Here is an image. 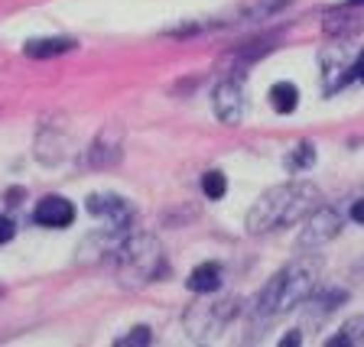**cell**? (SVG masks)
<instances>
[{
	"label": "cell",
	"mask_w": 364,
	"mask_h": 347,
	"mask_svg": "<svg viewBox=\"0 0 364 347\" xmlns=\"http://www.w3.org/2000/svg\"><path fill=\"white\" fill-rule=\"evenodd\" d=\"M316 280H318V263H312V260H296V263H289L287 270H280L264 289H260L257 302L250 309L247 331L254 334L257 328L273 325L280 315L293 312L296 305H303L306 299L316 292Z\"/></svg>",
	"instance_id": "cell-1"
},
{
	"label": "cell",
	"mask_w": 364,
	"mask_h": 347,
	"mask_svg": "<svg viewBox=\"0 0 364 347\" xmlns=\"http://www.w3.org/2000/svg\"><path fill=\"white\" fill-rule=\"evenodd\" d=\"M322 204V192L309 182H289L267 189L247 211V231L250 234H270L277 227L299 224L309 211Z\"/></svg>",
	"instance_id": "cell-2"
},
{
	"label": "cell",
	"mask_w": 364,
	"mask_h": 347,
	"mask_svg": "<svg viewBox=\"0 0 364 347\" xmlns=\"http://www.w3.org/2000/svg\"><path fill=\"white\" fill-rule=\"evenodd\" d=\"M114 263H117V276L124 280V286H146L166 272V257L156 237L130 234V231L114 250Z\"/></svg>",
	"instance_id": "cell-3"
},
{
	"label": "cell",
	"mask_w": 364,
	"mask_h": 347,
	"mask_svg": "<svg viewBox=\"0 0 364 347\" xmlns=\"http://www.w3.org/2000/svg\"><path fill=\"white\" fill-rule=\"evenodd\" d=\"M303 221H306V227H303V234H299V250L326 247L345 227V214L338 208H332V204H318L316 211H309Z\"/></svg>",
	"instance_id": "cell-4"
},
{
	"label": "cell",
	"mask_w": 364,
	"mask_h": 347,
	"mask_svg": "<svg viewBox=\"0 0 364 347\" xmlns=\"http://www.w3.org/2000/svg\"><path fill=\"white\" fill-rule=\"evenodd\" d=\"M235 312H237L235 299L212 302V305H192L186 312V328L192 331V338H212V334H218L235 318Z\"/></svg>",
	"instance_id": "cell-5"
},
{
	"label": "cell",
	"mask_w": 364,
	"mask_h": 347,
	"mask_svg": "<svg viewBox=\"0 0 364 347\" xmlns=\"http://www.w3.org/2000/svg\"><path fill=\"white\" fill-rule=\"evenodd\" d=\"M212 107H215V117L221 123H241L244 117V82L241 78H225V82L215 84L212 91Z\"/></svg>",
	"instance_id": "cell-6"
},
{
	"label": "cell",
	"mask_w": 364,
	"mask_h": 347,
	"mask_svg": "<svg viewBox=\"0 0 364 347\" xmlns=\"http://www.w3.org/2000/svg\"><path fill=\"white\" fill-rule=\"evenodd\" d=\"M85 204H88V211L95 214V218H105L114 231H130V224H134V208H130L124 198L111 195V192L88 195V202Z\"/></svg>",
	"instance_id": "cell-7"
},
{
	"label": "cell",
	"mask_w": 364,
	"mask_h": 347,
	"mask_svg": "<svg viewBox=\"0 0 364 347\" xmlns=\"http://www.w3.org/2000/svg\"><path fill=\"white\" fill-rule=\"evenodd\" d=\"M33 221L43 227H68L75 221V204L65 202V198L53 195V198H43L33 211Z\"/></svg>",
	"instance_id": "cell-8"
},
{
	"label": "cell",
	"mask_w": 364,
	"mask_h": 347,
	"mask_svg": "<svg viewBox=\"0 0 364 347\" xmlns=\"http://www.w3.org/2000/svg\"><path fill=\"white\" fill-rule=\"evenodd\" d=\"M186 286L198 295H208V292H218L221 289V266L218 263H198L196 270L189 272Z\"/></svg>",
	"instance_id": "cell-9"
},
{
	"label": "cell",
	"mask_w": 364,
	"mask_h": 347,
	"mask_svg": "<svg viewBox=\"0 0 364 347\" xmlns=\"http://www.w3.org/2000/svg\"><path fill=\"white\" fill-rule=\"evenodd\" d=\"M117 159H121V143H117V133H101L98 143L91 146V153H88V163L95 169H107V166H114Z\"/></svg>",
	"instance_id": "cell-10"
},
{
	"label": "cell",
	"mask_w": 364,
	"mask_h": 347,
	"mask_svg": "<svg viewBox=\"0 0 364 347\" xmlns=\"http://www.w3.org/2000/svg\"><path fill=\"white\" fill-rule=\"evenodd\" d=\"M75 49V39H30L23 45V53L30 59H53V55H65Z\"/></svg>",
	"instance_id": "cell-11"
},
{
	"label": "cell",
	"mask_w": 364,
	"mask_h": 347,
	"mask_svg": "<svg viewBox=\"0 0 364 347\" xmlns=\"http://www.w3.org/2000/svg\"><path fill=\"white\" fill-rule=\"evenodd\" d=\"M270 104L277 114H293L299 104V88L293 82H277L270 88Z\"/></svg>",
	"instance_id": "cell-12"
},
{
	"label": "cell",
	"mask_w": 364,
	"mask_h": 347,
	"mask_svg": "<svg viewBox=\"0 0 364 347\" xmlns=\"http://www.w3.org/2000/svg\"><path fill=\"white\" fill-rule=\"evenodd\" d=\"M351 344H364V315H355L341 325L338 338L328 341V347H351Z\"/></svg>",
	"instance_id": "cell-13"
},
{
	"label": "cell",
	"mask_w": 364,
	"mask_h": 347,
	"mask_svg": "<svg viewBox=\"0 0 364 347\" xmlns=\"http://www.w3.org/2000/svg\"><path fill=\"white\" fill-rule=\"evenodd\" d=\"M153 341V331L150 328H134V331H127L124 338H117L114 344L117 347H146Z\"/></svg>",
	"instance_id": "cell-14"
},
{
	"label": "cell",
	"mask_w": 364,
	"mask_h": 347,
	"mask_svg": "<svg viewBox=\"0 0 364 347\" xmlns=\"http://www.w3.org/2000/svg\"><path fill=\"white\" fill-rule=\"evenodd\" d=\"M225 189H228V182H225V175L221 172H205L202 175V192L208 198H221L225 195Z\"/></svg>",
	"instance_id": "cell-15"
},
{
	"label": "cell",
	"mask_w": 364,
	"mask_h": 347,
	"mask_svg": "<svg viewBox=\"0 0 364 347\" xmlns=\"http://www.w3.org/2000/svg\"><path fill=\"white\" fill-rule=\"evenodd\" d=\"M289 163H293V166H299V169L312 166V163H316V146H312V143H299V146H296V153L289 156Z\"/></svg>",
	"instance_id": "cell-16"
},
{
	"label": "cell",
	"mask_w": 364,
	"mask_h": 347,
	"mask_svg": "<svg viewBox=\"0 0 364 347\" xmlns=\"http://www.w3.org/2000/svg\"><path fill=\"white\" fill-rule=\"evenodd\" d=\"M348 218L355 221V224H364V198H355V202H351Z\"/></svg>",
	"instance_id": "cell-17"
},
{
	"label": "cell",
	"mask_w": 364,
	"mask_h": 347,
	"mask_svg": "<svg viewBox=\"0 0 364 347\" xmlns=\"http://www.w3.org/2000/svg\"><path fill=\"white\" fill-rule=\"evenodd\" d=\"M14 237V221L10 218H0V243H7Z\"/></svg>",
	"instance_id": "cell-18"
},
{
	"label": "cell",
	"mask_w": 364,
	"mask_h": 347,
	"mask_svg": "<svg viewBox=\"0 0 364 347\" xmlns=\"http://www.w3.org/2000/svg\"><path fill=\"white\" fill-rule=\"evenodd\" d=\"M351 78H361L364 82V49H361V55L351 62Z\"/></svg>",
	"instance_id": "cell-19"
},
{
	"label": "cell",
	"mask_w": 364,
	"mask_h": 347,
	"mask_svg": "<svg viewBox=\"0 0 364 347\" xmlns=\"http://www.w3.org/2000/svg\"><path fill=\"white\" fill-rule=\"evenodd\" d=\"M280 344H283V347H287V344H299V331H289V338H283Z\"/></svg>",
	"instance_id": "cell-20"
},
{
	"label": "cell",
	"mask_w": 364,
	"mask_h": 347,
	"mask_svg": "<svg viewBox=\"0 0 364 347\" xmlns=\"http://www.w3.org/2000/svg\"><path fill=\"white\" fill-rule=\"evenodd\" d=\"M351 4H361V0H351Z\"/></svg>",
	"instance_id": "cell-21"
}]
</instances>
